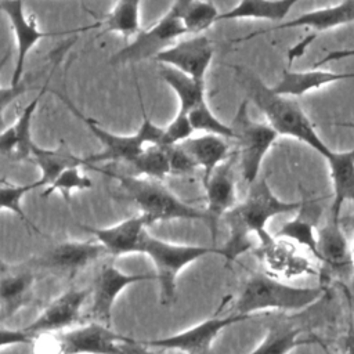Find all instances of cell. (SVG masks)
<instances>
[{"label": "cell", "instance_id": "obj_1", "mask_svg": "<svg viewBox=\"0 0 354 354\" xmlns=\"http://www.w3.org/2000/svg\"><path fill=\"white\" fill-rule=\"evenodd\" d=\"M303 202H285L271 191L267 178L260 176L249 185L243 202L236 203L223 218L225 220L230 236L220 248L225 263H232L238 256L252 248L250 235H256L259 242L266 241L271 234L267 232V223L275 216L299 212Z\"/></svg>", "mask_w": 354, "mask_h": 354}, {"label": "cell", "instance_id": "obj_2", "mask_svg": "<svg viewBox=\"0 0 354 354\" xmlns=\"http://www.w3.org/2000/svg\"><path fill=\"white\" fill-rule=\"evenodd\" d=\"M234 69L236 79L248 93V100L263 112L268 124L279 136L296 138L324 158L332 152L296 101L277 94L253 71L243 66H235Z\"/></svg>", "mask_w": 354, "mask_h": 354}, {"label": "cell", "instance_id": "obj_3", "mask_svg": "<svg viewBox=\"0 0 354 354\" xmlns=\"http://www.w3.org/2000/svg\"><path fill=\"white\" fill-rule=\"evenodd\" d=\"M322 295L321 286H295L267 272H254L236 297L234 314L252 317L260 311H299L317 303Z\"/></svg>", "mask_w": 354, "mask_h": 354}, {"label": "cell", "instance_id": "obj_4", "mask_svg": "<svg viewBox=\"0 0 354 354\" xmlns=\"http://www.w3.org/2000/svg\"><path fill=\"white\" fill-rule=\"evenodd\" d=\"M53 94L57 95L71 109V112L90 129V131L102 145V149L100 152L91 153L84 158L86 166H93L105 162H126L131 165L148 145L160 144L163 127L158 126L149 119L142 101H140L142 111V122L136 133L127 136L105 130L93 118L83 115L66 95L61 94L59 91H53Z\"/></svg>", "mask_w": 354, "mask_h": 354}, {"label": "cell", "instance_id": "obj_5", "mask_svg": "<svg viewBox=\"0 0 354 354\" xmlns=\"http://www.w3.org/2000/svg\"><path fill=\"white\" fill-rule=\"evenodd\" d=\"M104 174L113 177L122 189L131 198L147 218L148 225L155 221L167 220H205L206 213L195 206L185 203L176 196L167 187L155 178L129 176L123 173L101 170Z\"/></svg>", "mask_w": 354, "mask_h": 354}, {"label": "cell", "instance_id": "obj_6", "mask_svg": "<svg viewBox=\"0 0 354 354\" xmlns=\"http://www.w3.org/2000/svg\"><path fill=\"white\" fill-rule=\"evenodd\" d=\"M140 253H145L152 260L160 289V303L163 306H169L176 297V282L178 272L198 259L209 254H221V250L220 248L213 246L169 243L144 231L140 242Z\"/></svg>", "mask_w": 354, "mask_h": 354}, {"label": "cell", "instance_id": "obj_7", "mask_svg": "<svg viewBox=\"0 0 354 354\" xmlns=\"http://www.w3.org/2000/svg\"><path fill=\"white\" fill-rule=\"evenodd\" d=\"M248 104V98L241 102L230 126L234 130V141L238 145L236 155L241 177L250 185L260 177L263 159L279 134L268 123L253 120L249 116Z\"/></svg>", "mask_w": 354, "mask_h": 354}, {"label": "cell", "instance_id": "obj_8", "mask_svg": "<svg viewBox=\"0 0 354 354\" xmlns=\"http://www.w3.org/2000/svg\"><path fill=\"white\" fill-rule=\"evenodd\" d=\"M187 30L181 21L180 4L177 0L170 8L148 29H141L133 40L113 53L111 62L115 65L133 64L145 59H155V57L185 36Z\"/></svg>", "mask_w": 354, "mask_h": 354}, {"label": "cell", "instance_id": "obj_9", "mask_svg": "<svg viewBox=\"0 0 354 354\" xmlns=\"http://www.w3.org/2000/svg\"><path fill=\"white\" fill-rule=\"evenodd\" d=\"M124 336L108 325L91 321L80 328L62 332L54 337L55 354H123L120 342Z\"/></svg>", "mask_w": 354, "mask_h": 354}, {"label": "cell", "instance_id": "obj_10", "mask_svg": "<svg viewBox=\"0 0 354 354\" xmlns=\"http://www.w3.org/2000/svg\"><path fill=\"white\" fill-rule=\"evenodd\" d=\"M213 54V43L206 35H192L187 39H178L160 51L153 61L171 66L195 80L205 82Z\"/></svg>", "mask_w": 354, "mask_h": 354}, {"label": "cell", "instance_id": "obj_11", "mask_svg": "<svg viewBox=\"0 0 354 354\" xmlns=\"http://www.w3.org/2000/svg\"><path fill=\"white\" fill-rule=\"evenodd\" d=\"M266 272L281 279L315 275L318 271L311 260L299 252L297 245L288 239L270 235L256 250Z\"/></svg>", "mask_w": 354, "mask_h": 354}, {"label": "cell", "instance_id": "obj_12", "mask_svg": "<svg viewBox=\"0 0 354 354\" xmlns=\"http://www.w3.org/2000/svg\"><path fill=\"white\" fill-rule=\"evenodd\" d=\"M153 279H156V274H124L112 264H104L94 279L93 289H90L88 317L111 326L112 307L119 293L129 285Z\"/></svg>", "mask_w": 354, "mask_h": 354}, {"label": "cell", "instance_id": "obj_13", "mask_svg": "<svg viewBox=\"0 0 354 354\" xmlns=\"http://www.w3.org/2000/svg\"><path fill=\"white\" fill-rule=\"evenodd\" d=\"M236 163L238 155L234 152L227 160L212 171L207 180L203 181L206 194V223L209 224L213 242L217 235L218 220L223 218V216L238 203L235 177Z\"/></svg>", "mask_w": 354, "mask_h": 354}, {"label": "cell", "instance_id": "obj_14", "mask_svg": "<svg viewBox=\"0 0 354 354\" xmlns=\"http://www.w3.org/2000/svg\"><path fill=\"white\" fill-rule=\"evenodd\" d=\"M250 317L241 314H231L225 317H213L209 318L187 330L180 333L153 339V340H142L151 348H167V350H178L184 354H206L212 346V342L217 337V335L241 321H246Z\"/></svg>", "mask_w": 354, "mask_h": 354}, {"label": "cell", "instance_id": "obj_15", "mask_svg": "<svg viewBox=\"0 0 354 354\" xmlns=\"http://www.w3.org/2000/svg\"><path fill=\"white\" fill-rule=\"evenodd\" d=\"M0 11L7 15L15 37L17 58L10 84L17 86L24 80L26 57L30 50L37 44V41L53 36V33L41 30L37 22L26 14L24 0H0Z\"/></svg>", "mask_w": 354, "mask_h": 354}, {"label": "cell", "instance_id": "obj_16", "mask_svg": "<svg viewBox=\"0 0 354 354\" xmlns=\"http://www.w3.org/2000/svg\"><path fill=\"white\" fill-rule=\"evenodd\" d=\"M35 285L32 267H10L0 261V325L33 301Z\"/></svg>", "mask_w": 354, "mask_h": 354}, {"label": "cell", "instance_id": "obj_17", "mask_svg": "<svg viewBox=\"0 0 354 354\" xmlns=\"http://www.w3.org/2000/svg\"><path fill=\"white\" fill-rule=\"evenodd\" d=\"M90 297V289H68L55 297L44 311L24 329L32 336L51 333L72 326L82 314V307Z\"/></svg>", "mask_w": 354, "mask_h": 354}, {"label": "cell", "instance_id": "obj_18", "mask_svg": "<svg viewBox=\"0 0 354 354\" xmlns=\"http://www.w3.org/2000/svg\"><path fill=\"white\" fill-rule=\"evenodd\" d=\"M105 248L95 241H68L59 242L36 260L37 267H44L75 275L86 268L100 256L105 254Z\"/></svg>", "mask_w": 354, "mask_h": 354}, {"label": "cell", "instance_id": "obj_19", "mask_svg": "<svg viewBox=\"0 0 354 354\" xmlns=\"http://www.w3.org/2000/svg\"><path fill=\"white\" fill-rule=\"evenodd\" d=\"M48 80L40 87L37 95L32 98L30 102L22 109L18 119L7 126L3 131H0V156L8 160L21 162V160H30L32 149L35 147L32 138V120L36 112V108L47 91Z\"/></svg>", "mask_w": 354, "mask_h": 354}, {"label": "cell", "instance_id": "obj_20", "mask_svg": "<svg viewBox=\"0 0 354 354\" xmlns=\"http://www.w3.org/2000/svg\"><path fill=\"white\" fill-rule=\"evenodd\" d=\"M147 225V218L140 213L112 227L97 228L82 225V228L93 234L95 239L105 248L108 254L118 257L130 253H140V242Z\"/></svg>", "mask_w": 354, "mask_h": 354}, {"label": "cell", "instance_id": "obj_21", "mask_svg": "<svg viewBox=\"0 0 354 354\" xmlns=\"http://www.w3.org/2000/svg\"><path fill=\"white\" fill-rule=\"evenodd\" d=\"M315 257L336 272H346L354 266L351 246L347 242L340 218L330 216L321 228H317Z\"/></svg>", "mask_w": 354, "mask_h": 354}, {"label": "cell", "instance_id": "obj_22", "mask_svg": "<svg viewBox=\"0 0 354 354\" xmlns=\"http://www.w3.org/2000/svg\"><path fill=\"white\" fill-rule=\"evenodd\" d=\"M333 187L330 216L340 218L344 202H354V148L343 152L332 151L325 158Z\"/></svg>", "mask_w": 354, "mask_h": 354}, {"label": "cell", "instance_id": "obj_23", "mask_svg": "<svg viewBox=\"0 0 354 354\" xmlns=\"http://www.w3.org/2000/svg\"><path fill=\"white\" fill-rule=\"evenodd\" d=\"M40 169V177L36 181L37 188H47L68 167L86 166L84 158L75 155L65 141H59L55 148H41L35 144L30 160Z\"/></svg>", "mask_w": 354, "mask_h": 354}, {"label": "cell", "instance_id": "obj_24", "mask_svg": "<svg viewBox=\"0 0 354 354\" xmlns=\"http://www.w3.org/2000/svg\"><path fill=\"white\" fill-rule=\"evenodd\" d=\"M180 145L188 152L196 166L203 169L202 181L207 180L212 171L232 155L228 140L216 134L189 137L180 142Z\"/></svg>", "mask_w": 354, "mask_h": 354}, {"label": "cell", "instance_id": "obj_25", "mask_svg": "<svg viewBox=\"0 0 354 354\" xmlns=\"http://www.w3.org/2000/svg\"><path fill=\"white\" fill-rule=\"evenodd\" d=\"M354 77V73H339L330 71H306V72H283L281 80L271 87L277 94L285 97H300L308 91L318 90L326 84Z\"/></svg>", "mask_w": 354, "mask_h": 354}, {"label": "cell", "instance_id": "obj_26", "mask_svg": "<svg viewBox=\"0 0 354 354\" xmlns=\"http://www.w3.org/2000/svg\"><path fill=\"white\" fill-rule=\"evenodd\" d=\"M351 22H354V0H343L339 4L308 11L288 22H282L277 29L306 26L322 32Z\"/></svg>", "mask_w": 354, "mask_h": 354}, {"label": "cell", "instance_id": "obj_27", "mask_svg": "<svg viewBox=\"0 0 354 354\" xmlns=\"http://www.w3.org/2000/svg\"><path fill=\"white\" fill-rule=\"evenodd\" d=\"M300 0H239V3L228 11L220 12L218 21L231 19H267L282 21L290 8Z\"/></svg>", "mask_w": 354, "mask_h": 354}, {"label": "cell", "instance_id": "obj_28", "mask_svg": "<svg viewBox=\"0 0 354 354\" xmlns=\"http://www.w3.org/2000/svg\"><path fill=\"white\" fill-rule=\"evenodd\" d=\"M159 76L176 93L178 98L177 112L187 115L192 108L206 101L205 82L195 80L191 76L166 65H160Z\"/></svg>", "mask_w": 354, "mask_h": 354}, {"label": "cell", "instance_id": "obj_29", "mask_svg": "<svg viewBox=\"0 0 354 354\" xmlns=\"http://www.w3.org/2000/svg\"><path fill=\"white\" fill-rule=\"evenodd\" d=\"M140 8L141 0H116L113 8L98 21V25L104 33L134 37L141 30Z\"/></svg>", "mask_w": 354, "mask_h": 354}, {"label": "cell", "instance_id": "obj_30", "mask_svg": "<svg viewBox=\"0 0 354 354\" xmlns=\"http://www.w3.org/2000/svg\"><path fill=\"white\" fill-rule=\"evenodd\" d=\"M300 329L288 322H275L270 325L266 336L259 346L249 354H289L308 340L300 337Z\"/></svg>", "mask_w": 354, "mask_h": 354}, {"label": "cell", "instance_id": "obj_31", "mask_svg": "<svg viewBox=\"0 0 354 354\" xmlns=\"http://www.w3.org/2000/svg\"><path fill=\"white\" fill-rule=\"evenodd\" d=\"M187 35H203L218 22L220 11L212 0H177Z\"/></svg>", "mask_w": 354, "mask_h": 354}, {"label": "cell", "instance_id": "obj_32", "mask_svg": "<svg viewBox=\"0 0 354 354\" xmlns=\"http://www.w3.org/2000/svg\"><path fill=\"white\" fill-rule=\"evenodd\" d=\"M275 236L283 238L290 241L292 243L304 248L308 250L314 257L317 254V227L313 216L310 213L304 212L303 203L301 207L299 209V214L289 220L285 221L279 230L277 231Z\"/></svg>", "mask_w": 354, "mask_h": 354}, {"label": "cell", "instance_id": "obj_33", "mask_svg": "<svg viewBox=\"0 0 354 354\" xmlns=\"http://www.w3.org/2000/svg\"><path fill=\"white\" fill-rule=\"evenodd\" d=\"M137 176L162 180L170 174V165L166 148L159 144L148 145L131 163Z\"/></svg>", "mask_w": 354, "mask_h": 354}, {"label": "cell", "instance_id": "obj_34", "mask_svg": "<svg viewBox=\"0 0 354 354\" xmlns=\"http://www.w3.org/2000/svg\"><path fill=\"white\" fill-rule=\"evenodd\" d=\"M188 120L192 126L194 133L195 131H202L203 134H216L221 136L227 140H234L235 134L234 130L230 124L223 123L209 108L207 102L203 101L195 108H192L188 113Z\"/></svg>", "mask_w": 354, "mask_h": 354}, {"label": "cell", "instance_id": "obj_35", "mask_svg": "<svg viewBox=\"0 0 354 354\" xmlns=\"http://www.w3.org/2000/svg\"><path fill=\"white\" fill-rule=\"evenodd\" d=\"M80 167L82 166H72V167H68L66 170H64L54 180L53 184H50L47 188L43 189L41 196L46 198L54 192H59L66 201H69L72 191L91 188L93 181L80 171Z\"/></svg>", "mask_w": 354, "mask_h": 354}, {"label": "cell", "instance_id": "obj_36", "mask_svg": "<svg viewBox=\"0 0 354 354\" xmlns=\"http://www.w3.org/2000/svg\"><path fill=\"white\" fill-rule=\"evenodd\" d=\"M33 189H37L36 181H33L30 184H8V183H6V184L0 185V209L12 212L22 221H25L30 225L29 218L25 214L21 203H22V198Z\"/></svg>", "mask_w": 354, "mask_h": 354}, {"label": "cell", "instance_id": "obj_37", "mask_svg": "<svg viewBox=\"0 0 354 354\" xmlns=\"http://www.w3.org/2000/svg\"><path fill=\"white\" fill-rule=\"evenodd\" d=\"M192 126L188 120V116L184 113L177 112L173 120L163 127V134L159 145L169 147V145H176L183 142L184 140L192 137Z\"/></svg>", "mask_w": 354, "mask_h": 354}, {"label": "cell", "instance_id": "obj_38", "mask_svg": "<svg viewBox=\"0 0 354 354\" xmlns=\"http://www.w3.org/2000/svg\"><path fill=\"white\" fill-rule=\"evenodd\" d=\"M10 58V51H7L1 58H0V73L3 71V68L6 66V62ZM29 88V82L28 80H22L19 84L17 86H8V87H3L0 84V131H3L7 126H6V118H4V112L7 109V106L10 104H12L17 98H19L24 93H26Z\"/></svg>", "mask_w": 354, "mask_h": 354}, {"label": "cell", "instance_id": "obj_39", "mask_svg": "<svg viewBox=\"0 0 354 354\" xmlns=\"http://www.w3.org/2000/svg\"><path fill=\"white\" fill-rule=\"evenodd\" d=\"M167 156H169V165H170V174H178V176H188L195 171L198 167L194 159L188 155V152L180 145H169L165 147Z\"/></svg>", "mask_w": 354, "mask_h": 354}, {"label": "cell", "instance_id": "obj_40", "mask_svg": "<svg viewBox=\"0 0 354 354\" xmlns=\"http://www.w3.org/2000/svg\"><path fill=\"white\" fill-rule=\"evenodd\" d=\"M35 336H32L25 329H8L0 325V348L14 344H28L32 343Z\"/></svg>", "mask_w": 354, "mask_h": 354}, {"label": "cell", "instance_id": "obj_41", "mask_svg": "<svg viewBox=\"0 0 354 354\" xmlns=\"http://www.w3.org/2000/svg\"><path fill=\"white\" fill-rule=\"evenodd\" d=\"M120 348L123 354H155L144 342H138L126 336L120 342Z\"/></svg>", "mask_w": 354, "mask_h": 354}, {"label": "cell", "instance_id": "obj_42", "mask_svg": "<svg viewBox=\"0 0 354 354\" xmlns=\"http://www.w3.org/2000/svg\"><path fill=\"white\" fill-rule=\"evenodd\" d=\"M354 57V47L353 48H346V50H336V51H330L322 59H319L314 66H319L332 61H340L344 58H353Z\"/></svg>", "mask_w": 354, "mask_h": 354}, {"label": "cell", "instance_id": "obj_43", "mask_svg": "<svg viewBox=\"0 0 354 354\" xmlns=\"http://www.w3.org/2000/svg\"><path fill=\"white\" fill-rule=\"evenodd\" d=\"M343 353L344 354H354V325L353 324H350L348 332H347V335L344 337Z\"/></svg>", "mask_w": 354, "mask_h": 354}, {"label": "cell", "instance_id": "obj_44", "mask_svg": "<svg viewBox=\"0 0 354 354\" xmlns=\"http://www.w3.org/2000/svg\"><path fill=\"white\" fill-rule=\"evenodd\" d=\"M340 223H342V227L344 230H350V231H354V213L344 217V218H340Z\"/></svg>", "mask_w": 354, "mask_h": 354}, {"label": "cell", "instance_id": "obj_45", "mask_svg": "<svg viewBox=\"0 0 354 354\" xmlns=\"http://www.w3.org/2000/svg\"><path fill=\"white\" fill-rule=\"evenodd\" d=\"M350 293H351V301L354 304V278L351 281V285H350Z\"/></svg>", "mask_w": 354, "mask_h": 354}, {"label": "cell", "instance_id": "obj_46", "mask_svg": "<svg viewBox=\"0 0 354 354\" xmlns=\"http://www.w3.org/2000/svg\"><path fill=\"white\" fill-rule=\"evenodd\" d=\"M351 257H353V263H354V243L351 245Z\"/></svg>", "mask_w": 354, "mask_h": 354}, {"label": "cell", "instance_id": "obj_47", "mask_svg": "<svg viewBox=\"0 0 354 354\" xmlns=\"http://www.w3.org/2000/svg\"><path fill=\"white\" fill-rule=\"evenodd\" d=\"M348 126H351V127H353V129H354V123H350V124H348Z\"/></svg>", "mask_w": 354, "mask_h": 354}, {"label": "cell", "instance_id": "obj_48", "mask_svg": "<svg viewBox=\"0 0 354 354\" xmlns=\"http://www.w3.org/2000/svg\"><path fill=\"white\" fill-rule=\"evenodd\" d=\"M325 353H326V354H329V353H328V350H325Z\"/></svg>", "mask_w": 354, "mask_h": 354}]
</instances>
